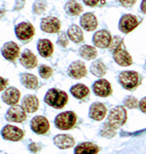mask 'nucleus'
Listing matches in <instances>:
<instances>
[{"mask_svg":"<svg viewBox=\"0 0 146 154\" xmlns=\"http://www.w3.org/2000/svg\"><path fill=\"white\" fill-rule=\"evenodd\" d=\"M1 51L4 58L9 60V61H14L19 56L20 48L14 42H7V43L3 45Z\"/></svg>","mask_w":146,"mask_h":154,"instance_id":"4468645a","label":"nucleus"},{"mask_svg":"<svg viewBox=\"0 0 146 154\" xmlns=\"http://www.w3.org/2000/svg\"><path fill=\"white\" fill-rule=\"evenodd\" d=\"M1 135L5 140L8 141H19L22 139L24 133L19 128H16L14 125H6L1 131Z\"/></svg>","mask_w":146,"mask_h":154,"instance_id":"423d86ee","label":"nucleus"},{"mask_svg":"<svg viewBox=\"0 0 146 154\" xmlns=\"http://www.w3.org/2000/svg\"><path fill=\"white\" fill-rule=\"evenodd\" d=\"M21 81L27 88L34 89L38 86V80L32 74H23L21 77Z\"/></svg>","mask_w":146,"mask_h":154,"instance_id":"a878e982","label":"nucleus"},{"mask_svg":"<svg viewBox=\"0 0 146 154\" xmlns=\"http://www.w3.org/2000/svg\"><path fill=\"white\" fill-rule=\"evenodd\" d=\"M94 93L99 97H108L111 94L110 83L105 79H101L94 83Z\"/></svg>","mask_w":146,"mask_h":154,"instance_id":"ddd939ff","label":"nucleus"},{"mask_svg":"<svg viewBox=\"0 0 146 154\" xmlns=\"http://www.w3.org/2000/svg\"><path fill=\"white\" fill-rule=\"evenodd\" d=\"M118 1L125 6H131L135 3V0H118Z\"/></svg>","mask_w":146,"mask_h":154,"instance_id":"e433bc0d","label":"nucleus"},{"mask_svg":"<svg viewBox=\"0 0 146 154\" xmlns=\"http://www.w3.org/2000/svg\"><path fill=\"white\" fill-rule=\"evenodd\" d=\"M70 91L76 99H83L85 97L89 95L90 89L86 88L85 85H83V84H76L73 88H71Z\"/></svg>","mask_w":146,"mask_h":154,"instance_id":"393cba45","label":"nucleus"},{"mask_svg":"<svg viewBox=\"0 0 146 154\" xmlns=\"http://www.w3.org/2000/svg\"><path fill=\"white\" fill-rule=\"evenodd\" d=\"M7 84V80H5L4 78H2V77H0V91H2V89L5 88Z\"/></svg>","mask_w":146,"mask_h":154,"instance_id":"58836bf2","label":"nucleus"},{"mask_svg":"<svg viewBox=\"0 0 146 154\" xmlns=\"http://www.w3.org/2000/svg\"><path fill=\"white\" fill-rule=\"evenodd\" d=\"M83 1H85V3L86 4V5L94 6V5H96V4L100 1V0H83ZM102 1H103V0H102Z\"/></svg>","mask_w":146,"mask_h":154,"instance_id":"4c0bfd02","label":"nucleus"},{"mask_svg":"<svg viewBox=\"0 0 146 154\" xmlns=\"http://www.w3.org/2000/svg\"><path fill=\"white\" fill-rule=\"evenodd\" d=\"M66 11H68V14H72V16H76V14H80V11H82V7L75 0H71L66 4Z\"/></svg>","mask_w":146,"mask_h":154,"instance_id":"cd10ccee","label":"nucleus"},{"mask_svg":"<svg viewBox=\"0 0 146 154\" xmlns=\"http://www.w3.org/2000/svg\"><path fill=\"white\" fill-rule=\"evenodd\" d=\"M23 108L26 112H35L38 109V99L35 96H27L23 99Z\"/></svg>","mask_w":146,"mask_h":154,"instance_id":"412c9836","label":"nucleus"},{"mask_svg":"<svg viewBox=\"0 0 146 154\" xmlns=\"http://www.w3.org/2000/svg\"><path fill=\"white\" fill-rule=\"evenodd\" d=\"M120 82L126 89H134L139 83V75L134 71H125L120 73Z\"/></svg>","mask_w":146,"mask_h":154,"instance_id":"20e7f679","label":"nucleus"},{"mask_svg":"<svg viewBox=\"0 0 146 154\" xmlns=\"http://www.w3.org/2000/svg\"><path fill=\"white\" fill-rule=\"evenodd\" d=\"M2 100H3L4 103L8 104V105L17 104L20 100V91L14 88H7L2 95Z\"/></svg>","mask_w":146,"mask_h":154,"instance_id":"dca6fc26","label":"nucleus"},{"mask_svg":"<svg viewBox=\"0 0 146 154\" xmlns=\"http://www.w3.org/2000/svg\"><path fill=\"white\" fill-rule=\"evenodd\" d=\"M38 51L39 54H41L44 58H48V57L51 56L53 54V44L51 42L48 40V39H42V40H39L38 42Z\"/></svg>","mask_w":146,"mask_h":154,"instance_id":"5701e85b","label":"nucleus"},{"mask_svg":"<svg viewBox=\"0 0 146 154\" xmlns=\"http://www.w3.org/2000/svg\"><path fill=\"white\" fill-rule=\"evenodd\" d=\"M139 24V21L136 19V17L131 16V14H126L123 17L120 22V29L123 33H129L132 30H134Z\"/></svg>","mask_w":146,"mask_h":154,"instance_id":"6e6552de","label":"nucleus"},{"mask_svg":"<svg viewBox=\"0 0 146 154\" xmlns=\"http://www.w3.org/2000/svg\"><path fill=\"white\" fill-rule=\"evenodd\" d=\"M39 74H40V76L42 77V78H48V77H51V74H53V70H51V68H49V67L43 65L39 68Z\"/></svg>","mask_w":146,"mask_h":154,"instance_id":"2f4dec72","label":"nucleus"},{"mask_svg":"<svg viewBox=\"0 0 146 154\" xmlns=\"http://www.w3.org/2000/svg\"><path fill=\"white\" fill-rule=\"evenodd\" d=\"M21 64L28 69L34 68L37 65V59L30 51H25L21 56Z\"/></svg>","mask_w":146,"mask_h":154,"instance_id":"aec40b11","label":"nucleus"},{"mask_svg":"<svg viewBox=\"0 0 146 154\" xmlns=\"http://www.w3.org/2000/svg\"><path fill=\"white\" fill-rule=\"evenodd\" d=\"M55 145L61 149H68L74 145V139L69 135H58L54 139Z\"/></svg>","mask_w":146,"mask_h":154,"instance_id":"f3484780","label":"nucleus"},{"mask_svg":"<svg viewBox=\"0 0 146 154\" xmlns=\"http://www.w3.org/2000/svg\"><path fill=\"white\" fill-rule=\"evenodd\" d=\"M79 51H80V56L85 60H92L97 57L96 49L90 45H83L82 48L79 49Z\"/></svg>","mask_w":146,"mask_h":154,"instance_id":"bb28decb","label":"nucleus"},{"mask_svg":"<svg viewBox=\"0 0 146 154\" xmlns=\"http://www.w3.org/2000/svg\"><path fill=\"white\" fill-rule=\"evenodd\" d=\"M29 148H30V150H32L33 152H36V151H37V146L34 143H32L31 145L29 146Z\"/></svg>","mask_w":146,"mask_h":154,"instance_id":"a19ab883","label":"nucleus"},{"mask_svg":"<svg viewBox=\"0 0 146 154\" xmlns=\"http://www.w3.org/2000/svg\"><path fill=\"white\" fill-rule=\"evenodd\" d=\"M106 115V107L102 103H95L93 104L90 109V116L91 118L95 120H102Z\"/></svg>","mask_w":146,"mask_h":154,"instance_id":"a211bd4d","label":"nucleus"},{"mask_svg":"<svg viewBox=\"0 0 146 154\" xmlns=\"http://www.w3.org/2000/svg\"><path fill=\"white\" fill-rule=\"evenodd\" d=\"M139 107H140V109H141V111H142V112L146 113V98L142 99V100L140 101Z\"/></svg>","mask_w":146,"mask_h":154,"instance_id":"c9c22d12","label":"nucleus"},{"mask_svg":"<svg viewBox=\"0 0 146 154\" xmlns=\"http://www.w3.org/2000/svg\"><path fill=\"white\" fill-rule=\"evenodd\" d=\"M16 34L21 40H28L34 35V28L29 23H21L17 26Z\"/></svg>","mask_w":146,"mask_h":154,"instance_id":"1a4fd4ad","label":"nucleus"},{"mask_svg":"<svg viewBox=\"0 0 146 154\" xmlns=\"http://www.w3.org/2000/svg\"><path fill=\"white\" fill-rule=\"evenodd\" d=\"M55 123L60 130H70L76 123V115L71 111L63 112L56 117Z\"/></svg>","mask_w":146,"mask_h":154,"instance_id":"7ed1b4c3","label":"nucleus"},{"mask_svg":"<svg viewBox=\"0 0 146 154\" xmlns=\"http://www.w3.org/2000/svg\"><path fill=\"white\" fill-rule=\"evenodd\" d=\"M68 36H69V38H70L71 40L76 42V43L81 42L83 40L82 31H81V29L79 28L78 26H76V25H73V26H71L70 28H69Z\"/></svg>","mask_w":146,"mask_h":154,"instance_id":"b1692460","label":"nucleus"},{"mask_svg":"<svg viewBox=\"0 0 146 154\" xmlns=\"http://www.w3.org/2000/svg\"><path fill=\"white\" fill-rule=\"evenodd\" d=\"M93 41L95 43V45H97L98 48H108L111 43V36L105 30H101V31L97 32V33L94 35Z\"/></svg>","mask_w":146,"mask_h":154,"instance_id":"9d476101","label":"nucleus"},{"mask_svg":"<svg viewBox=\"0 0 146 154\" xmlns=\"http://www.w3.org/2000/svg\"><path fill=\"white\" fill-rule=\"evenodd\" d=\"M113 58L116 63L120 66H130L132 64V58L128 51L125 48H123V44L114 51Z\"/></svg>","mask_w":146,"mask_h":154,"instance_id":"0eeeda50","label":"nucleus"},{"mask_svg":"<svg viewBox=\"0 0 146 154\" xmlns=\"http://www.w3.org/2000/svg\"><path fill=\"white\" fill-rule=\"evenodd\" d=\"M45 103L48 104L49 106L54 107V108L60 109L63 108L66 105L68 101V96L66 93L56 88H51L48 91V94L45 95Z\"/></svg>","mask_w":146,"mask_h":154,"instance_id":"f257e3e1","label":"nucleus"},{"mask_svg":"<svg viewBox=\"0 0 146 154\" xmlns=\"http://www.w3.org/2000/svg\"><path fill=\"white\" fill-rule=\"evenodd\" d=\"M101 135L103 137H107V138H111L115 135V128H113L112 126H110L108 123H106L104 125V128L101 131Z\"/></svg>","mask_w":146,"mask_h":154,"instance_id":"7c9ffc66","label":"nucleus"},{"mask_svg":"<svg viewBox=\"0 0 146 154\" xmlns=\"http://www.w3.org/2000/svg\"><path fill=\"white\" fill-rule=\"evenodd\" d=\"M31 128L34 133L38 135H43L49 128V123L48 119L43 116H36L31 121Z\"/></svg>","mask_w":146,"mask_h":154,"instance_id":"39448f33","label":"nucleus"},{"mask_svg":"<svg viewBox=\"0 0 146 154\" xmlns=\"http://www.w3.org/2000/svg\"><path fill=\"white\" fill-rule=\"evenodd\" d=\"M141 9H142V11L146 14V0H143L142 1V4H141Z\"/></svg>","mask_w":146,"mask_h":154,"instance_id":"ea45409f","label":"nucleus"},{"mask_svg":"<svg viewBox=\"0 0 146 154\" xmlns=\"http://www.w3.org/2000/svg\"><path fill=\"white\" fill-rule=\"evenodd\" d=\"M46 7V2L45 0H36L34 3L33 9L35 14H42Z\"/></svg>","mask_w":146,"mask_h":154,"instance_id":"c756f323","label":"nucleus"},{"mask_svg":"<svg viewBox=\"0 0 146 154\" xmlns=\"http://www.w3.org/2000/svg\"><path fill=\"white\" fill-rule=\"evenodd\" d=\"M125 104L128 108H131V109L137 108L138 105H139V104H138L137 99L134 98V97H128V98L125 100Z\"/></svg>","mask_w":146,"mask_h":154,"instance_id":"473e14b6","label":"nucleus"},{"mask_svg":"<svg viewBox=\"0 0 146 154\" xmlns=\"http://www.w3.org/2000/svg\"><path fill=\"white\" fill-rule=\"evenodd\" d=\"M6 118L12 122H22L26 119V113L22 107L12 106L6 114Z\"/></svg>","mask_w":146,"mask_h":154,"instance_id":"9b49d317","label":"nucleus"},{"mask_svg":"<svg viewBox=\"0 0 146 154\" xmlns=\"http://www.w3.org/2000/svg\"><path fill=\"white\" fill-rule=\"evenodd\" d=\"M91 71L96 76H103L106 73V67L102 62L97 61L93 63V65L91 67Z\"/></svg>","mask_w":146,"mask_h":154,"instance_id":"c85d7f7f","label":"nucleus"},{"mask_svg":"<svg viewBox=\"0 0 146 154\" xmlns=\"http://www.w3.org/2000/svg\"><path fill=\"white\" fill-rule=\"evenodd\" d=\"M69 74H70V76H72L73 78H76V79L85 76L86 69H85V64L79 61L74 62V63L71 64L70 68H69Z\"/></svg>","mask_w":146,"mask_h":154,"instance_id":"2eb2a0df","label":"nucleus"},{"mask_svg":"<svg viewBox=\"0 0 146 154\" xmlns=\"http://www.w3.org/2000/svg\"><path fill=\"white\" fill-rule=\"evenodd\" d=\"M41 29L48 33H57L60 30V21L54 17L44 18L41 22Z\"/></svg>","mask_w":146,"mask_h":154,"instance_id":"f8f14e48","label":"nucleus"},{"mask_svg":"<svg viewBox=\"0 0 146 154\" xmlns=\"http://www.w3.org/2000/svg\"><path fill=\"white\" fill-rule=\"evenodd\" d=\"M127 119V111L123 106H117L110 111L108 116V125L113 128H118L123 126Z\"/></svg>","mask_w":146,"mask_h":154,"instance_id":"f03ea898","label":"nucleus"},{"mask_svg":"<svg viewBox=\"0 0 146 154\" xmlns=\"http://www.w3.org/2000/svg\"><path fill=\"white\" fill-rule=\"evenodd\" d=\"M80 24H81V27L85 30H86V31H93V30H95L98 26L97 19L92 14H83L82 18L80 20Z\"/></svg>","mask_w":146,"mask_h":154,"instance_id":"6ab92c4d","label":"nucleus"},{"mask_svg":"<svg viewBox=\"0 0 146 154\" xmlns=\"http://www.w3.org/2000/svg\"><path fill=\"white\" fill-rule=\"evenodd\" d=\"M123 44V39L122 38H120V37H114V39H113L112 41H111V43H110V48L112 49H115L118 48V46H120Z\"/></svg>","mask_w":146,"mask_h":154,"instance_id":"72a5a7b5","label":"nucleus"},{"mask_svg":"<svg viewBox=\"0 0 146 154\" xmlns=\"http://www.w3.org/2000/svg\"><path fill=\"white\" fill-rule=\"evenodd\" d=\"M59 44H61L62 46H66L68 44V39H67V36H66L65 33H62L60 37H59Z\"/></svg>","mask_w":146,"mask_h":154,"instance_id":"f704fd0d","label":"nucleus"},{"mask_svg":"<svg viewBox=\"0 0 146 154\" xmlns=\"http://www.w3.org/2000/svg\"><path fill=\"white\" fill-rule=\"evenodd\" d=\"M99 151L98 146L93 143H82L75 148V154H97Z\"/></svg>","mask_w":146,"mask_h":154,"instance_id":"4be33fe9","label":"nucleus"}]
</instances>
